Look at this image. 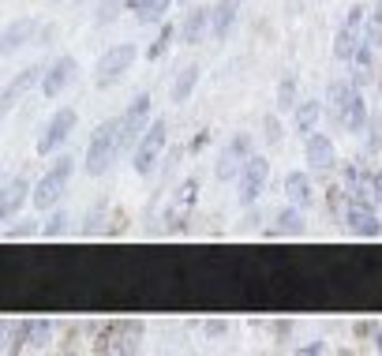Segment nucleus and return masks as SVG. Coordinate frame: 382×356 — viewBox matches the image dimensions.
<instances>
[{
  "label": "nucleus",
  "instance_id": "f257e3e1",
  "mask_svg": "<svg viewBox=\"0 0 382 356\" xmlns=\"http://www.w3.org/2000/svg\"><path fill=\"white\" fill-rule=\"evenodd\" d=\"M120 154V121H101L98 124V131L90 135V143H86V173L90 177H101L105 169L113 165V157Z\"/></svg>",
  "mask_w": 382,
  "mask_h": 356
},
{
  "label": "nucleus",
  "instance_id": "f03ea898",
  "mask_svg": "<svg viewBox=\"0 0 382 356\" xmlns=\"http://www.w3.org/2000/svg\"><path fill=\"white\" fill-rule=\"evenodd\" d=\"M72 173H75V157L60 154L57 165H52L49 173L34 184V195H30L34 210H52V206H57L60 195H64V188H68V180H72Z\"/></svg>",
  "mask_w": 382,
  "mask_h": 356
},
{
  "label": "nucleus",
  "instance_id": "7ed1b4c3",
  "mask_svg": "<svg viewBox=\"0 0 382 356\" xmlns=\"http://www.w3.org/2000/svg\"><path fill=\"white\" fill-rule=\"evenodd\" d=\"M165 143H169V124L157 116V121H150V128L142 131V139L135 143V157H131V165H135L139 177H150L157 169V157H162Z\"/></svg>",
  "mask_w": 382,
  "mask_h": 356
},
{
  "label": "nucleus",
  "instance_id": "20e7f679",
  "mask_svg": "<svg viewBox=\"0 0 382 356\" xmlns=\"http://www.w3.org/2000/svg\"><path fill=\"white\" fill-rule=\"evenodd\" d=\"M135 57H139V49L131 45V42H120V45L105 49V52H101V60H98V68H94V83H98V87H113V83H120V79L131 72Z\"/></svg>",
  "mask_w": 382,
  "mask_h": 356
},
{
  "label": "nucleus",
  "instance_id": "39448f33",
  "mask_svg": "<svg viewBox=\"0 0 382 356\" xmlns=\"http://www.w3.org/2000/svg\"><path fill=\"white\" fill-rule=\"evenodd\" d=\"M266 180H270V162L266 157L252 154L240 169V177H236V199H240V206H255L259 195L266 191Z\"/></svg>",
  "mask_w": 382,
  "mask_h": 356
},
{
  "label": "nucleus",
  "instance_id": "423d86ee",
  "mask_svg": "<svg viewBox=\"0 0 382 356\" xmlns=\"http://www.w3.org/2000/svg\"><path fill=\"white\" fill-rule=\"evenodd\" d=\"M367 26V8H360V4H352L349 8V16H345V23H341V30H337V38H334V57L337 60H352L356 57V49H360V30Z\"/></svg>",
  "mask_w": 382,
  "mask_h": 356
},
{
  "label": "nucleus",
  "instance_id": "0eeeda50",
  "mask_svg": "<svg viewBox=\"0 0 382 356\" xmlns=\"http://www.w3.org/2000/svg\"><path fill=\"white\" fill-rule=\"evenodd\" d=\"M79 124V113L72 109V105H64V109H57L49 116V124L42 128V135H38V154H52V150H60V143L75 131Z\"/></svg>",
  "mask_w": 382,
  "mask_h": 356
},
{
  "label": "nucleus",
  "instance_id": "6e6552de",
  "mask_svg": "<svg viewBox=\"0 0 382 356\" xmlns=\"http://www.w3.org/2000/svg\"><path fill=\"white\" fill-rule=\"evenodd\" d=\"M150 105H154L150 94H135V101L128 105V113L120 116V150H128L150 128Z\"/></svg>",
  "mask_w": 382,
  "mask_h": 356
},
{
  "label": "nucleus",
  "instance_id": "1a4fd4ad",
  "mask_svg": "<svg viewBox=\"0 0 382 356\" xmlns=\"http://www.w3.org/2000/svg\"><path fill=\"white\" fill-rule=\"evenodd\" d=\"M42 79H45V68H42V64H30V68H23V72L4 87V94H0V113H11V109L19 105V98L26 94V90H34Z\"/></svg>",
  "mask_w": 382,
  "mask_h": 356
},
{
  "label": "nucleus",
  "instance_id": "9d476101",
  "mask_svg": "<svg viewBox=\"0 0 382 356\" xmlns=\"http://www.w3.org/2000/svg\"><path fill=\"white\" fill-rule=\"evenodd\" d=\"M345 226L356 233V236H367V240L382 236V221H378V214L371 210V203H349L345 206Z\"/></svg>",
  "mask_w": 382,
  "mask_h": 356
},
{
  "label": "nucleus",
  "instance_id": "9b49d317",
  "mask_svg": "<svg viewBox=\"0 0 382 356\" xmlns=\"http://www.w3.org/2000/svg\"><path fill=\"white\" fill-rule=\"evenodd\" d=\"M75 68H79V64H75V57H72V52H64V57H57V60L49 64L45 79H42V94H45V98H60V90L72 83Z\"/></svg>",
  "mask_w": 382,
  "mask_h": 356
},
{
  "label": "nucleus",
  "instance_id": "f8f14e48",
  "mask_svg": "<svg viewBox=\"0 0 382 356\" xmlns=\"http://www.w3.org/2000/svg\"><path fill=\"white\" fill-rule=\"evenodd\" d=\"M304 154H308V165L315 169V173H330V169L337 165V150H334V143H330V135H308V147H304Z\"/></svg>",
  "mask_w": 382,
  "mask_h": 356
},
{
  "label": "nucleus",
  "instance_id": "ddd939ff",
  "mask_svg": "<svg viewBox=\"0 0 382 356\" xmlns=\"http://www.w3.org/2000/svg\"><path fill=\"white\" fill-rule=\"evenodd\" d=\"M38 38V19H16L4 26V34H0V57H11L16 49H23L26 42H34Z\"/></svg>",
  "mask_w": 382,
  "mask_h": 356
},
{
  "label": "nucleus",
  "instance_id": "4468645a",
  "mask_svg": "<svg viewBox=\"0 0 382 356\" xmlns=\"http://www.w3.org/2000/svg\"><path fill=\"white\" fill-rule=\"evenodd\" d=\"M210 16H214V8H191L188 16H184V23L176 26L180 42L184 45H199L206 38V30H210Z\"/></svg>",
  "mask_w": 382,
  "mask_h": 356
},
{
  "label": "nucleus",
  "instance_id": "2eb2a0df",
  "mask_svg": "<svg viewBox=\"0 0 382 356\" xmlns=\"http://www.w3.org/2000/svg\"><path fill=\"white\" fill-rule=\"evenodd\" d=\"M240 4H244V0H218V4H214V16H210V34H214L218 42H225V38H229L236 16H240Z\"/></svg>",
  "mask_w": 382,
  "mask_h": 356
},
{
  "label": "nucleus",
  "instance_id": "dca6fc26",
  "mask_svg": "<svg viewBox=\"0 0 382 356\" xmlns=\"http://www.w3.org/2000/svg\"><path fill=\"white\" fill-rule=\"evenodd\" d=\"M26 195H30V180H26L23 173H19V177H11V180L4 184V195H0V218L8 221V218L26 203Z\"/></svg>",
  "mask_w": 382,
  "mask_h": 356
},
{
  "label": "nucleus",
  "instance_id": "f3484780",
  "mask_svg": "<svg viewBox=\"0 0 382 356\" xmlns=\"http://www.w3.org/2000/svg\"><path fill=\"white\" fill-rule=\"evenodd\" d=\"M341 128L352 131V135H360V131L371 128V121H367V101H364L360 90H356V94H352V101L345 105V113H341Z\"/></svg>",
  "mask_w": 382,
  "mask_h": 356
},
{
  "label": "nucleus",
  "instance_id": "a211bd4d",
  "mask_svg": "<svg viewBox=\"0 0 382 356\" xmlns=\"http://www.w3.org/2000/svg\"><path fill=\"white\" fill-rule=\"evenodd\" d=\"M285 195H288V203L293 206H311L315 199V184L308 173H288L285 177Z\"/></svg>",
  "mask_w": 382,
  "mask_h": 356
},
{
  "label": "nucleus",
  "instance_id": "6ab92c4d",
  "mask_svg": "<svg viewBox=\"0 0 382 356\" xmlns=\"http://www.w3.org/2000/svg\"><path fill=\"white\" fill-rule=\"evenodd\" d=\"M195 83H199V64H188V68H180L173 87H169V98H173L176 105H184L191 94H195Z\"/></svg>",
  "mask_w": 382,
  "mask_h": 356
},
{
  "label": "nucleus",
  "instance_id": "aec40b11",
  "mask_svg": "<svg viewBox=\"0 0 382 356\" xmlns=\"http://www.w3.org/2000/svg\"><path fill=\"white\" fill-rule=\"evenodd\" d=\"M319 116H322V101H300L296 109H293V121H296V131L300 135H315V124H319Z\"/></svg>",
  "mask_w": 382,
  "mask_h": 356
},
{
  "label": "nucleus",
  "instance_id": "412c9836",
  "mask_svg": "<svg viewBox=\"0 0 382 356\" xmlns=\"http://www.w3.org/2000/svg\"><path fill=\"white\" fill-rule=\"evenodd\" d=\"M356 94V83H345V79H334L330 87H326V101H330V113L341 121V113H345V105L352 101Z\"/></svg>",
  "mask_w": 382,
  "mask_h": 356
},
{
  "label": "nucleus",
  "instance_id": "4be33fe9",
  "mask_svg": "<svg viewBox=\"0 0 382 356\" xmlns=\"http://www.w3.org/2000/svg\"><path fill=\"white\" fill-rule=\"evenodd\" d=\"M304 206H293V210H281L278 214V226L270 229V236H300L304 233V214H300Z\"/></svg>",
  "mask_w": 382,
  "mask_h": 356
},
{
  "label": "nucleus",
  "instance_id": "5701e85b",
  "mask_svg": "<svg viewBox=\"0 0 382 356\" xmlns=\"http://www.w3.org/2000/svg\"><path fill=\"white\" fill-rule=\"evenodd\" d=\"M240 169H244V157L225 147V154L218 157V180H236V177H240Z\"/></svg>",
  "mask_w": 382,
  "mask_h": 356
},
{
  "label": "nucleus",
  "instance_id": "b1692460",
  "mask_svg": "<svg viewBox=\"0 0 382 356\" xmlns=\"http://www.w3.org/2000/svg\"><path fill=\"white\" fill-rule=\"evenodd\" d=\"M176 34H180L176 26H173V23H165V26H162V34H157V42H154V45H147V60H162V57H165V49L173 45V38H176Z\"/></svg>",
  "mask_w": 382,
  "mask_h": 356
},
{
  "label": "nucleus",
  "instance_id": "393cba45",
  "mask_svg": "<svg viewBox=\"0 0 382 356\" xmlns=\"http://www.w3.org/2000/svg\"><path fill=\"white\" fill-rule=\"evenodd\" d=\"M300 105V94H296V79H281V87H278V109L288 113V109H296Z\"/></svg>",
  "mask_w": 382,
  "mask_h": 356
},
{
  "label": "nucleus",
  "instance_id": "a878e982",
  "mask_svg": "<svg viewBox=\"0 0 382 356\" xmlns=\"http://www.w3.org/2000/svg\"><path fill=\"white\" fill-rule=\"evenodd\" d=\"M364 38H367V42H371L375 49L382 45V0L375 4L371 16H367V30H364Z\"/></svg>",
  "mask_w": 382,
  "mask_h": 356
},
{
  "label": "nucleus",
  "instance_id": "bb28decb",
  "mask_svg": "<svg viewBox=\"0 0 382 356\" xmlns=\"http://www.w3.org/2000/svg\"><path fill=\"white\" fill-rule=\"evenodd\" d=\"M45 330H49L45 319H26V323H19V338L30 341V345H38V341L45 338Z\"/></svg>",
  "mask_w": 382,
  "mask_h": 356
},
{
  "label": "nucleus",
  "instance_id": "cd10ccee",
  "mask_svg": "<svg viewBox=\"0 0 382 356\" xmlns=\"http://www.w3.org/2000/svg\"><path fill=\"white\" fill-rule=\"evenodd\" d=\"M169 4H173V0H150V4L139 11V23L142 26H147V23H162V16L169 11Z\"/></svg>",
  "mask_w": 382,
  "mask_h": 356
},
{
  "label": "nucleus",
  "instance_id": "c85d7f7f",
  "mask_svg": "<svg viewBox=\"0 0 382 356\" xmlns=\"http://www.w3.org/2000/svg\"><path fill=\"white\" fill-rule=\"evenodd\" d=\"M120 8H128V0H98V23H113L120 16Z\"/></svg>",
  "mask_w": 382,
  "mask_h": 356
},
{
  "label": "nucleus",
  "instance_id": "c756f323",
  "mask_svg": "<svg viewBox=\"0 0 382 356\" xmlns=\"http://www.w3.org/2000/svg\"><path fill=\"white\" fill-rule=\"evenodd\" d=\"M229 150L240 154L244 162H247V157H252V135H247V131H236V135L229 139Z\"/></svg>",
  "mask_w": 382,
  "mask_h": 356
},
{
  "label": "nucleus",
  "instance_id": "7c9ffc66",
  "mask_svg": "<svg viewBox=\"0 0 382 356\" xmlns=\"http://www.w3.org/2000/svg\"><path fill=\"white\" fill-rule=\"evenodd\" d=\"M262 139H266L270 147H278V143H281V121H278V116H266V121H262Z\"/></svg>",
  "mask_w": 382,
  "mask_h": 356
},
{
  "label": "nucleus",
  "instance_id": "2f4dec72",
  "mask_svg": "<svg viewBox=\"0 0 382 356\" xmlns=\"http://www.w3.org/2000/svg\"><path fill=\"white\" fill-rule=\"evenodd\" d=\"M64 229H68V214H64V210H57V214H52V218L45 221V229H42V233L52 240V236H60Z\"/></svg>",
  "mask_w": 382,
  "mask_h": 356
},
{
  "label": "nucleus",
  "instance_id": "473e14b6",
  "mask_svg": "<svg viewBox=\"0 0 382 356\" xmlns=\"http://www.w3.org/2000/svg\"><path fill=\"white\" fill-rule=\"evenodd\" d=\"M195 191H199V184H195V180H184V195H180V203H184V206H191V203H195Z\"/></svg>",
  "mask_w": 382,
  "mask_h": 356
},
{
  "label": "nucleus",
  "instance_id": "72a5a7b5",
  "mask_svg": "<svg viewBox=\"0 0 382 356\" xmlns=\"http://www.w3.org/2000/svg\"><path fill=\"white\" fill-rule=\"evenodd\" d=\"M341 191H345V188H330V191H326V206H330V210H341Z\"/></svg>",
  "mask_w": 382,
  "mask_h": 356
},
{
  "label": "nucleus",
  "instance_id": "f704fd0d",
  "mask_svg": "<svg viewBox=\"0 0 382 356\" xmlns=\"http://www.w3.org/2000/svg\"><path fill=\"white\" fill-rule=\"evenodd\" d=\"M367 147H371V150H378V147H382V131H378V124H371V135H367Z\"/></svg>",
  "mask_w": 382,
  "mask_h": 356
},
{
  "label": "nucleus",
  "instance_id": "c9c22d12",
  "mask_svg": "<svg viewBox=\"0 0 382 356\" xmlns=\"http://www.w3.org/2000/svg\"><path fill=\"white\" fill-rule=\"evenodd\" d=\"M375 330H378L375 323H356V338H371Z\"/></svg>",
  "mask_w": 382,
  "mask_h": 356
},
{
  "label": "nucleus",
  "instance_id": "e433bc0d",
  "mask_svg": "<svg viewBox=\"0 0 382 356\" xmlns=\"http://www.w3.org/2000/svg\"><path fill=\"white\" fill-rule=\"evenodd\" d=\"M371 195H375V203H382V173L371 177Z\"/></svg>",
  "mask_w": 382,
  "mask_h": 356
},
{
  "label": "nucleus",
  "instance_id": "4c0bfd02",
  "mask_svg": "<svg viewBox=\"0 0 382 356\" xmlns=\"http://www.w3.org/2000/svg\"><path fill=\"white\" fill-rule=\"evenodd\" d=\"M221 330H225V323H221V319H210V323H206V334H214V338H218Z\"/></svg>",
  "mask_w": 382,
  "mask_h": 356
},
{
  "label": "nucleus",
  "instance_id": "58836bf2",
  "mask_svg": "<svg viewBox=\"0 0 382 356\" xmlns=\"http://www.w3.org/2000/svg\"><path fill=\"white\" fill-rule=\"evenodd\" d=\"M147 4H150V0H128V11H135V16H139V11L147 8Z\"/></svg>",
  "mask_w": 382,
  "mask_h": 356
},
{
  "label": "nucleus",
  "instance_id": "ea45409f",
  "mask_svg": "<svg viewBox=\"0 0 382 356\" xmlns=\"http://www.w3.org/2000/svg\"><path fill=\"white\" fill-rule=\"evenodd\" d=\"M375 349L382 352V326H378V330H375Z\"/></svg>",
  "mask_w": 382,
  "mask_h": 356
}]
</instances>
